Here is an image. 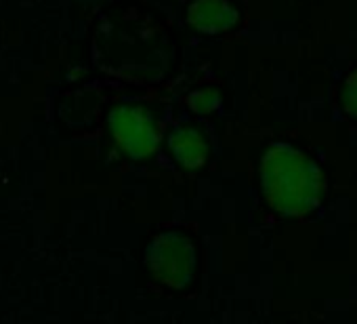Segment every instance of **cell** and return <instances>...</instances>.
Here are the masks:
<instances>
[{"instance_id":"cell-7","label":"cell","mask_w":357,"mask_h":324,"mask_svg":"<svg viewBox=\"0 0 357 324\" xmlns=\"http://www.w3.org/2000/svg\"><path fill=\"white\" fill-rule=\"evenodd\" d=\"M340 103H342V110L351 118H357V70H353L347 76L342 91H340Z\"/></svg>"},{"instance_id":"cell-6","label":"cell","mask_w":357,"mask_h":324,"mask_svg":"<svg viewBox=\"0 0 357 324\" xmlns=\"http://www.w3.org/2000/svg\"><path fill=\"white\" fill-rule=\"evenodd\" d=\"M188 105L196 114H211L221 108V93L217 89H198L188 97Z\"/></svg>"},{"instance_id":"cell-5","label":"cell","mask_w":357,"mask_h":324,"mask_svg":"<svg viewBox=\"0 0 357 324\" xmlns=\"http://www.w3.org/2000/svg\"><path fill=\"white\" fill-rule=\"evenodd\" d=\"M168 147L178 165L190 171L202 169L208 160V143L202 133L192 126H176L168 135Z\"/></svg>"},{"instance_id":"cell-4","label":"cell","mask_w":357,"mask_h":324,"mask_svg":"<svg viewBox=\"0 0 357 324\" xmlns=\"http://www.w3.org/2000/svg\"><path fill=\"white\" fill-rule=\"evenodd\" d=\"M240 22L238 9L229 0H194L188 9V24L202 34H221Z\"/></svg>"},{"instance_id":"cell-3","label":"cell","mask_w":357,"mask_h":324,"mask_svg":"<svg viewBox=\"0 0 357 324\" xmlns=\"http://www.w3.org/2000/svg\"><path fill=\"white\" fill-rule=\"evenodd\" d=\"M109 128L124 154L147 158L158 149L160 133L151 114L139 105H120L109 114Z\"/></svg>"},{"instance_id":"cell-1","label":"cell","mask_w":357,"mask_h":324,"mask_svg":"<svg viewBox=\"0 0 357 324\" xmlns=\"http://www.w3.org/2000/svg\"><path fill=\"white\" fill-rule=\"evenodd\" d=\"M261 190L273 211L303 217L324 196V175L315 162L288 143H273L261 158Z\"/></svg>"},{"instance_id":"cell-2","label":"cell","mask_w":357,"mask_h":324,"mask_svg":"<svg viewBox=\"0 0 357 324\" xmlns=\"http://www.w3.org/2000/svg\"><path fill=\"white\" fill-rule=\"evenodd\" d=\"M147 270L168 288H185L196 272V249L185 234L164 232L145 251Z\"/></svg>"}]
</instances>
